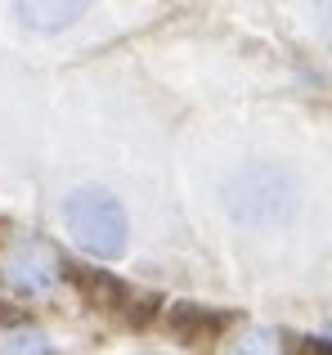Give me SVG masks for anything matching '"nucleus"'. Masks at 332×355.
Instances as JSON below:
<instances>
[{"label": "nucleus", "instance_id": "nucleus-1", "mask_svg": "<svg viewBox=\"0 0 332 355\" xmlns=\"http://www.w3.org/2000/svg\"><path fill=\"white\" fill-rule=\"evenodd\" d=\"M297 202H301L297 175L283 162H243L225 180V211H229V220L243 225V230L270 234V230L292 225Z\"/></svg>", "mask_w": 332, "mask_h": 355}, {"label": "nucleus", "instance_id": "nucleus-2", "mask_svg": "<svg viewBox=\"0 0 332 355\" xmlns=\"http://www.w3.org/2000/svg\"><path fill=\"white\" fill-rule=\"evenodd\" d=\"M63 225H68L72 243L81 252L99 261H117L131 243V220L126 207L117 202V193H108L104 184H81L63 198Z\"/></svg>", "mask_w": 332, "mask_h": 355}, {"label": "nucleus", "instance_id": "nucleus-3", "mask_svg": "<svg viewBox=\"0 0 332 355\" xmlns=\"http://www.w3.org/2000/svg\"><path fill=\"white\" fill-rule=\"evenodd\" d=\"M5 279H9L14 293L41 297V293H50V288L59 284V257H54L45 243L23 239V243H14L9 257H5Z\"/></svg>", "mask_w": 332, "mask_h": 355}, {"label": "nucleus", "instance_id": "nucleus-4", "mask_svg": "<svg viewBox=\"0 0 332 355\" xmlns=\"http://www.w3.org/2000/svg\"><path fill=\"white\" fill-rule=\"evenodd\" d=\"M95 0H14V14L27 32H41V36H54V32H68Z\"/></svg>", "mask_w": 332, "mask_h": 355}, {"label": "nucleus", "instance_id": "nucleus-5", "mask_svg": "<svg viewBox=\"0 0 332 355\" xmlns=\"http://www.w3.org/2000/svg\"><path fill=\"white\" fill-rule=\"evenodd\" d=\"M220 329H225V320H220L216 311H207V306L180 302V306L171 311V333H175L180 342H189V347H207V342H216Z\"/></svg>", "mask_w": 332, "mask_h": 355}, {"label": "nucleus", "instance_id": "nucleus-6", "mask_svg": "<svg viewBox=\"0 0 332 355\" xmlns=\"http://www.w3.org/2000/svg\"><path fill=\"white\" fill-rule=\"evenodd\" d=\"M5 351H54L50 347V338L45 333H36V329H14V333H5V342H0Z\"/></svg>", "mask_w": 332, "mask_h": 355}, {"label": "nucleus", "instance_id": "nucleus-7", "mask_svg": "<svg viewBox=\"0 0 332 355\" xmlns=\"http://www.w3.org/2000/svg\"><path fill=\"white\" fill-rule=\"evenodd\" d=\"M315 14H319V32L332 41V0H315Z\"/></svg>", "mask_w": 332, "mask_h": 355}, {"label": "nucleus", "instance_id": "nucleus-8", "mask_svg": "<svg viewBox=\"0 0 332 355\" xmlns=\"http://www.w3.org/2000/svg\"><path fill=\"white\" fill-rule=\"evenodd\" d=\"M310 342H315V347H332V338H310Z\"/></svg>", "mask_w": 332, "mask_h": 355}]
</instances>
